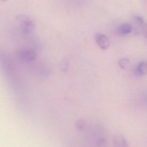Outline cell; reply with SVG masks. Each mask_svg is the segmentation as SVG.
<instances>
[{
  "label": "cell",
  "instance_id": "cell-1",
  "mask_svg": "<svg viewBox=\"0 0 147 147\" xmlns=\"http://www.w3.org/2000/svg\"><path fill=\"white\" fill-rule=\"evenodd\" d=\"M20 27L22 32L25 35L30 34L33 30L34 24L32 20L28 17H24L20 19Z\"/></svg>",
  "mask_w": 147,
  "mask_h": 147
},
{
  "label": "cell",
  "instance_id": "cell-2",
  "mask_svg": "<svg viewBox=\"0 0 147 147\" xmlns=\"http://www.w3.org/2000/svg\"><path fill=\"white\" fill-rule=\"evenodd\" d=\"M94 39L97 45L101 49L106 50L110 47V41L105 35L98 33L95 35Z\"/></svg>",
  "mask_w": 147,
  "mask_h": 147
},
{
  "label": "cell",
  "instance_id": "cell-3",
  "mask_svg": "<svg viewBox=\"0 0 147 147\" xmlns=\"http://www.w3.org/2000/svg\"><path fill=\"white\" fill-rule=\"evenodd\" d=\"M113 143L116 147H129L128 142L125 138L121 134H116L113 136Z\"/></svg>",
  "mask_w": 147,
  "mask_h": 147
},
{
  "label": "cell",
  "instance_id": "cell-4",
  "mask_svg": "<svg viewBox=\"0 0 147 147\" xmlns=\"http://www.w3.org/2000/svg\"><path fill=\"white\" fill-rule=\"evenodd\" d=\"M136 73L138 76H143L147 75V62L142 61L137 65Z\"/></svg>",
  "mask_w": 147,
  "mask_h": 147
},
{
  "label": "cell",
  "instance_id": "cell-5",
  "mask_svg": "<svg viewBox=\"0 0 147 147\" xmlns=\"http://www.w3.org/2000/svg\"><path fill=\"white\" fill-rule=\"evenodd\" d=\"M117 31L119 34L126 35L131 33L132 31V27L131 25L128 23H124L119 26Z\"/></svg>",
  "mask_w": 147,
  "mask_h": 147
},
{
  "label": "cell",
  "instance_id": "cell-6",
  "mask_svg": "<svg viewBox=\"0 0 147 147\" xmlns=\"http://www.w3.org/2000/svg\"><path fill=\"white\" fill-rule=\"evenodd\" d=\"M35 52L31 50H25L21 53V56L26 59H32L35 57Z\"/></svg>",
  "mask_w": 147,
  "mask_h": 147
},
{
  "label": "cell",
  "instance_id": "cell-7",
  "mask_svg": "<svg viewBox=\"0 0 147 147\" xmlns=\"http://www.w3.org/2000/svg\"><path fill=\"white\" fill-rule=\"evenodd\" d=\"M130 61L127 58H122L118 62L119 66L122 69H125L129 65Z\"/></svg>",
  "mask_w": 147,
  "mask_h": 147
},
{
  "label": "cell",
  "instance_id": "cell-8",
  "mask_svg": "<svg viewBox=\"0 0 147 147\" xmlns=\"http://www.w3.org/2000/svg\"><path fill=\"white\" fill-rule=\"evenodd\" d=\"M134 19H135V21H136L138 24L140 25V26H142L145 24V22L144 19L143 18H142L141 16H134Z\"/></svg>",
  "mask_w": 147,
  "mask_h": 147
},
{
  "label": "cell",
  "instance_id": "cell-9",
  "mask_svg": "<svg viewBox=\"0 0 147 147\" xmlns=\"http://www.w3.org/2000/svg\"><path fill=\"white\" fill-rule=\"evenodd\" d=\"M142 27L143 28V32L144 36L147 40V24L145 23V24Z\"/></svg>",
  "mask_w": 147,
  "mask_h": 147
},
{
  "label": "cell",
  "instance_id": "cell-10",
  "mask_svg": "<svg viewBox=\"0 0 147 147\" xmlns=\"http://www.w3.org/2000/svg\"></svg>",
  "mask_w": 147,
  "mask_h": 147
}]
</instances>
